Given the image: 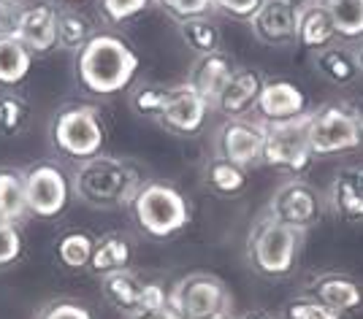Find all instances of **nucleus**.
<instances>
[{"mask_svg":"<svg viewBox=\"0 0 363 319\" xmlns=\"http://www.w3.org/2000/svg\"><path fill=\"white\" fill-rule=\"evenodd\" d=\"M296 44L301 46V49H306V52H312V57L320 54L323 49H328V46L336 44V33H333L331 16H328V11L323 8L320 0L309 3L306 8H301V16H298V38H296Z\"/></svg>","mask_w":363,"mask_h":319,"instance_id":"22","label":"nucleus"},{"mask_svg":"<svg viewBox=\"0 0 363 319\" xmlns=\"http://www.w3.org/2000/svg\"><path fill=\"white\" fill-rule=\"evenodd\" d=\"M155 6L177 22L190 16H206L212 11V0H155Z\"/></svg>","mask_w":363,"mask_h":319,"instance_id":"36","label":"nucleus"},{"mask_svg":"<svg viewBox=\"0 0 363 319\" xmlns=\"http://www.w3.org/2000/svg\"><path fill=\"white\" fill-rule=\"evenodd\" d=\"M138 52L120 33H95L74 54L79 87L92 98H114L130 90L138 76Z\"/></svg>","mask_w":363,"mask_h":319,"instance_id":"1","label":"nucleus"},{"mask_svg":"<svg viewBox=\"0 0 363 319\" xmlns=\"http://www.w3.org/2000/svg\"><path fill=\"white\" fill-rule=\"evenodd\" d=\"M57 28H60V8L52 0H33L25 6L19 19L16 38L30 49V54H49L57 49Z\"/></svg>","mask_w":363,"mask_h":319,"instance_id":"17","label":"nucleus"},{"mask_svg":"<svg viewBox=\"0 0 363 319\" xmlns=\"http://www.w3.org/2000/svg\"><path fill=\"white\" fill-rule=\"evenodd\" d=\"M35 319H92L90 308L79 301H68V298H60V301H52L46 303Z\"/></svg>","mask_w":363,"mask_h":319,"instance_id":"37","label":"nucleus"},{"mask_svg":"<svg viewBox=\"0 0 363 319\" xmlns=\"http://www.w3.org/2000/svg\"><path fill=\"white\" fill-rule=\"evenodd\" d=\"M28 214L35 219H57L74 198V176L57 163H38L25 173Z\"/></svg>","mask_w":363,"mask_h":319,"instance_id":"9","label":"nucleus"},{"mask_svg":"<svg viewBox=\"0 0 363 319\" xmlns=\"http://www.w3.org/2000/svg\"><path fill=\"white\" fill-rule=\"evenodd\" d=\"M247 182H250L247 168L233 166L223 157H212L203 168V184L217 198H239L247 190Z\"/></svg>","mask_w":363,"mask_h":319,"instance_id":"25","label":"nucleus"},{"mask_svg":"<svg viewBox=\"0 0 363 319\" xmlns=\"http://www.w3.org/2000/svg\"><path fill=\"white\" fill-rule=\"evenodd\" d=\"M315 71L333 87H350L355 79L361 76L352 49L339 44L328 46L320 54H315Z\"/></svg>","mask_w":363,"mask_h":319,"instance_id":"24","label":"nucleus"},{"mask_svg":"<svg viewBox=\"0 0 363 319\" xmlns=\"http://www.w3.org/2000/svg\"><path fill=\"white\" fill-rule=\"evenodd\" d=\"M95 249V238L84 230H68L55 243V257L68 271H87Z\"/></svg>","mask_w":363,"mask_h":319,"instance_id":"29","label":"nucleus"},{"mask_svg":"<svg viewBox=\"0 0 363 319\" xmlns=\"http://www.w3.org/2000/svg\"><path fill=\"white\" fill-rule=\"evenodd\" d=\"M288 3H293L296 8H306V6H309V3H315V0H288Z\"/></svg>","mask_w":363,"mask_h":319,"instance_id":"44","label":"nucleus"},{"mask_svg":"<svg viewBox=\"0 0 363 319\" xmlns=\"http://www.w3.org/2000/svg\"><path fill=\"white\" fill-rule=\"evenodd\" d=\"M233 71H236V65H233L230 54H225V52L203 54V57H198V60L193 62V68H190L184 84H187L190 90H196L203 100L214 103L217 95L225 90V84L230 81Z\"/></svg>","mask_w":363,"mask_h":319,"instance_id":"20","label":"nucleus"},{"mask_svg":"<svg viewBox=\"0 0 363 319\" xmlns=\"http://www.w3.org/2000/svg\"><path fill=\"white\" fill-rule=\"evenodd\" d=\"M95 35V22L79 8H60V28H57V49L76 54L82 46Z\"/></svg>","mask_w":363,"mask_h":319,"instance_id":"30","label":"nucleus"},{"mask_svg":"<svg viewBox=\"0 0 363 319\" xmlns=\"http://www.w3.org/2000/svg\"><path fill=\"white\" fill-rule=\"evenodd\" d=\"M22 11H25L22 0H0V38H16Z\"/></svg>","mask_w":363,"mask_h":319,"instance_id":"39","label":"nucleus"},{"mask_svg":"<svg viewBox=\"0 0 363 319\" xmlns=\"http://www.w3.org/2000/svg\"><path fill=\"white\" fill-rule=\"evenodd\" d=\"M147 182L144 168L125 160V157H108L98 154L87 163H79L74 170V195L82 203L98 211H117L128 209L138 187Z\"/></svg>","mask_w":363,"mask_h":319,"instance_id":"2","label":"nucleus"},{"mask_svg":"<svg viewBox=\"0 0 363 319\" xmlns=\"http://www.w3.org/2000/svg\"><path fill=\"white\" fill-rule=\"evenodd\" d=\"M177 30H179L182 44L187 46L193 54H198V57L223 52V30H220V25L209 14L182 19V22H177Z\"/></svg>","mask_w":363,"mask_h":319,"instance_id":"23","label":"nucleus"},{"mask_svg":"<svg viewBox=\"0 0 363 319\" xmlns=\"http://www.w3.org/2000/svg\"><path fill=\"white\" fill-rule=\"evenodd\" d=\"M155 0H98V14L106 25L120 28L125 22H130L133 16L144 14Z\"/></svg>","mask_w":363,"mask_h":319,"instance_id":"33","label":"nucleus"},{"mask_svg":"<svg viewBox=\"0 0 363 319\" xmlns=\"http://www.w3.org/2000/svg\"><path fill=\"white\" fill-rule=\"evenodd\" d=\"M352 54H355V62H358V71L363 74V41H358V44H355Z\"/></svg>","mask_w":363,"mask_h":319,"instance_id":"42","label":"nucleus"},{"mask_svg":"<svg viewBox=\"0 0 363 319\" xmlns=\"http://www.w3.org/2000/svg\"><path fill=\"white\" fill-rule=\"evenodd\" d=\"M62 3H68V8H79V6H84L87 0H62Z\"/></svg>","mask_w":363,"mask_h":319,"instance_id":"45","label":"nucleus"},{"mask_svg":"<svg viewBox=\"0 0 363 319\" xmlns=\"http://www.w3.org/2000/svg\"><path fill=\"white\" fill-rule=\"evenodd\" d=\"M331 16L336 41H363V0H320Z\"/></svg>","mask_w":363,"mask_h":319,"instance_id":"26","label":"nucleus"},{"mask_svg":"<svg viewBox=\"0 0 363 319\" xmlns=\"http://www.w3.org/2000/svg\"><path fill=\"white\" fill-rule=\"evenodd\" d=\"M33 68L30 49L19 38H0V84L16 87L22 84Z\"/></svg>","mask_w":363,"mask_h":319,"instance_id":"28","label":"nucleus"},{"mask_svg":"<svg viewBox=\"0 0 363 319\" xmlns=\"http://www.w3.org/2000/svg\"><path fill=\"white\" fill-rule=\"evenodd\" d=\"M328 211L350 228H363V182L358 166L339 168L325 192Z\"/></svg>","mask_w":363,"mask_h":319,"instance_id":"19","label":"nucleus"},{"mask_svg":"<svg viewBox=\"0 0 363 319\" xmlns=\"http://www.w3.org/2000/svg\"><path fill=\"white\" fill-rule=\"evenodd\" d=\"M312 149L306 136V120L282 122V124H266V141H263V166L277 168L282 173L298 176L312 166Z\"/></svg>","mask_w":363,"mask_h":319,"instance_id":"11","label":"nucleus"},{"mask_svg":"<svg viewBox=\"0 0 363 319\" xmlns=\"http://www.w3.org/2000/svg\"><path fill=\"white\" fill-rule=\"evenodd\" d=\"M130 260H133V243L117 230H108V233L95 238V249H92V260L87 271L104 279V276L117 274V271H128Z\"/></svg>","mask_w":363,"mask_h":319,"instance_id":"21","label":"nucleus"},{"mask_svg":"<svg viewBox=\"0 0 363 319\" xmlns=\"http://www.w3.org/2000/svg\"><path fill=\"white\" fill-rule=\"evenodd\" d=\"M171 98V87L163 84H138L136 90L130 92V111L141 117V120L160 122L163 111L168 106Z\"/></svg>","mask_w":363,"mask_h":319,"instance_id":"32","label":"nucleus"},{"mask_svg":"<svg viewBox=\"0 0 363 319\" xmlns=\"http://www.w3.org/2000/svg\"><path fill=\"white\" fill-rule=\"evenodd\" d=\"M298 16L301 8H296L288 0H263V6L247 25L257 44L290 46L298 38Z\"/></svg>","mask_w":363,"mask_h":319,"instance_id":"15","label":"nucleus"},{"mask_svg":"<svg viewBox=\"0 0 363 319\" xmlns=\"http://www.w3.org/2000/svg\"><path fill=\"white\" fill-rule=\"evenodd\" d=\"M212 111V103L203 100L196 90H190L187 84L179 87H171V98H168V106L160 117V127L168 130L171 136L179 138H193L203 130V122Z\"/></svg>","mask_w":363,"mask_h":319,"instance_id":"16","label":"nucleus"},{"mask_svg":"<svg viewBox=\"0 0 363 319\" xmlns=\"http://www.w3.org/2000/svg\"><path fill=\"white\" fill-rule=\"evenodd\" d=\"M168 306L182 319H217L230 314V289L209 271H190L168 289Z\"/></svg>","mask_w":363,"mask_h":319,"instance_id":"7","label":"nucleus"},{"mask_svg":"<svg viewBox=\"0 0 363 319\" xmlns=\"http://www.w3.org/2000/svg\"><path fill=\"white\" fill-rule=\"evenodd\" d=\"M25 216H28L25 173L16 168H0V219L19 225Z\"/></svg>","mask_w":363,"mask_h":319,"instance_id":"27","label":"nucleus"},{"mask_svg":"<svg viewBox=\"0 0 363 319\" xmlns=\"http://www.w3.org/2000/svg\"><path fill=\"white\" fill-rule=\"evenodd\" d=\"M312 114L309 95L290 79H266L263 92L257 98L255 120L260 124H282V122H298Z\"/></svg>","mask_w":363,"mask_h":319,"instance_id":"13","label":"nucleus"},{"mask_svg":"<svg viewBox=\"0 0 363 319\" xmlns=\"http://www.w3.org/2000/svg\"><path fill=\"white\" fill-rule=\"evenodd\" d=\"M282 319H342V314H336L333 308L328 306H323L320 301L315 298H309V295H298V298H293L285 308H282Z\"/></svg>","mask_w":363,"mask_h":319,"instance_id":"34","label":"nucleus"},{"mask_svg":"<svg viewBox=\"0 0 363 319\" xmlns=\"http://www.w3.org/2000/svg\"><path fill=\"white\" fill-rule=\"evenodd\" d=\"M303 233L263 211L247 233V262L263 279H288L301 260Z\"/></svg>","mask_w":363,"mask_h":319,"instance_id":"4","label":"nucleus"},{"mask_svg":"<svg viewBox=\"0 0 363 319\" xmlns=\"http://www.w3.org/2000/svg\"><path fill=\"white\" fill-rule=\"evenodd\" d=\"M30 124V106L16 92H0V138L22 136Z\"/></svg>","mask_w":363,"mask_h":319,"instance_id":"31","label":"nucleus"},{"mask_svg":"<svg viewBox=\"0 0 363 319\" xmlns=\"http://www.w3.org/2000/svg\"><path fill=\"white\" fill-rule=\"evenodd\" d=\"M303 295L315 298L336 314L347 317L363 311V287L350 274L342 271H320L303 282Z\"/></svg>","mask_w":363,"mask_h":319,"instance_id":"14","label":"nucleus"},{"mask_svg":"<svg viewBox=\"0 0 363 319\" xmlns=\"http://www.w3.org/2000/svg\"><path fill=\"white\" fill-rule=\"evenodd\" d=\"M263 141H266V124L257 120H225L214 138V157H223L233 166L252 168L263 160Z\"/></svg>","mask_w":363,"mask_h":319,"instance_id":"12","label":"nucleus"},{"mask_svg":"<svg viewBox=\"0 0 363 319\" xmlns=\"http://www.w3.org/2000/svg\"><path fill=\"white\" fill-rule=\"evenodd\" d=\"M236 319H282V317L269 314V311H263V308H252V311H247V314H242V317H236Z\"/></svg>","mask_w":363,"mask_h":319,"instance_id":"41","label":"nucleus"},{"mask_svg":"<svg viewBox=\"0 0 363 319\" xmlns=\"http://www.w3.org/2000/svg\"><path fill=\"white\" fill-rule=\"evenodd\" d=\"M130 219L147 238L168 241L179 236L193 219V203L168 182H144L128 203Z\"/></svg>","mask_w":363,"mask_h":319,"instance_id":"3","label":"nucleus"},{"mask_svg":"<svg viewBox=\"0 0 363 319\" xmlns=\"http://www.w3.org/2000/svg\"><path fill=\"white\" fill-rule=\"evenodd\" d=\"M101 289H104V298L108 301V306H114L117 311L128 314V317H136V314H144V311H152V308H160L168 303V289L163 282L136 274L130 268L104 276Z\"/></svg>","mask_w":363,"mask_h":319,"instance_id":"10","label":"nucleus"},{"mask_svg":"<svg viewBox=\"0 0 363 319\" xmlns=\"http://www.w3.org/2000/svg\"><path fill=\"white\" fill-rule=\"evenodd\" d=\"M306 136L312 157H336L352 149H361L358 138V103L328 100L312 108L306 117Z\"/></svg>","mask_w":363,"mask_h":319,"instance_id":"6","label":"nucleus"},{"mask_svg":"<svg viewBox=\"0 0 363 319\" xmlns=\"http://www.w3.org/2000/svg\"><path fill=\"white\" fill-rule=\"evenodd\" d=\"M260 6H263V0H212V11H220L239 22H250Z\"/></svg>","mask_w":363,"mask_h":319,"instance_id":"38","label":"nucleus"},{"mask_svg":"<svg viewBox=\"0 0 363 319\" xmlns=\"http://www.w3.org/2000/svg\"><path fill=\"white\" fill-rule=\"evenodd\" d=\"M130 319H182L171 306H160V308H152V311H144V314H136V317Z\"/></svg>","mask_w":363,"mask_h":319,"instance_id":"40","label":"nucleus"},{"mask_svg":"<svg viewBox=\"0 0 363 319\" xmlns=\"http://www.w3.org/2000/svg\"><path fill=\"white\" fill-rule=\"evenodd\" d=\"M263 84H266V76L257 68H236L230 81L225 84V90L217 95L212 108L217 114H223L225 120L250 117L257 106V98L263 92Z\"/></svg>","mask_w":363,"mask_h":319,"instance_id":"18","label":"nucleus"},{"mask_svg":"<svg viewBox=\"0 0 363 319\" xmlns=\"http://www.w3.org/2000/svg\"><path fill=\"white\" fill-rule=\"evenodd\" d=\"M52 146L74 160V163H87L92 157L104 154L106 149V122L104 114L90 103H71L62 106L49 127Z\"/></svg>","mask_w":363,"mask_h":319,"instance_id":"5","label":"nucleus"},{"mask_svg":"<svg viewBox=\"0 0 363 319\" xmlns=\"http://www.w3.org/2000/svg\"><path fill=\"white\" fill-rule=\"evenodd\" d=\"M217 319H236L233 314H225V317H217Z\"/></svg>","mask_w":363,"mask_h":319,"instance_id":"46","label":"nucleus"},{"mask_svg":"<svg viewBox=\"0 0 363 319\" xmlns=\"http://www.w3.org/2000/svg\"><path fill=\"white\" fill-rule=\"evenodd\" d=\"M358 138H361V149H363V108L358 106Z\"/></svg>","mask_w":363,"mask_h":319,"instance_id":"43","label":"nucleus"},{"mask_svg":"<svg viewBox=\"0 0 363 319\" xmlns=\"http://www.w3.org/2000/svg\"><path fill=\"white\" fill-rule=\"evenodd\" d=\"M25 252V236L16 222L0 219V268L14 265Z\"/></svg>","mask_w":363,"mask_h":319,"instance_id":"35","label":"nucleus"},{"mask_svg":"<svg viewBox=\"0 0 363 319\" xmlns=\"http://www.w3.org/2000/svg\"><path fill=\"white\" fill-rule=\"evenodd\" d=\"M325 211H328V206H325V198L320 195V190L303 179L282 182L266 203V214L272 219L298 230V233H309L318 228Z\"/></svg>","mask_w":363,"mask_h":319,"instance_id":"8","label":"nucleus"}]
</instances>
